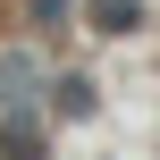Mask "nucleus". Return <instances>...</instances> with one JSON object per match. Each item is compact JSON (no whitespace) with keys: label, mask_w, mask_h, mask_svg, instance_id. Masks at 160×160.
<instances>
[{"label":"nucleus","mask_w":160,"mask_h":160,"mask_svg":"<svg viewBox=\"0 0 160 160\" xmlns=\"http://www.w3.org/2000/svg\"><path fill=\"white\" fill-rule=\"evenodd\" d=\"M51 8H59V0H34V17H51Z\"/></svg>","instance_id":"f257e3e1"}]
</instances>
